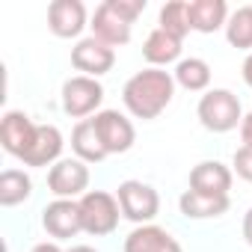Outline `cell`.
<instances>
[{"label": "cell", "instance_id": "cell-1", "mask_svg": "<svg viewBox=\"0 0 252 252\" xmlns=\"http://www.w3.org/2000/svg\"><path fill=\"white\" fill-rule=\"evenodd\" d=\"M175 98V77L163 68H143L122 86V104L134 119H158Z\"/></svg>", "mask_w": 252, "mask_h": 252}, {"label": "cell", "instance_id": "cell-2", "mask_svg": "<svg viewBox=\"0 0 252 252\" xmlns=\"http://www.w3.org/2000/svg\"><path fill=\"white\" fill-rule=\"evenodd\" d=\"M196 116H199V125L205 131L228 134V131L240 128L243 107H240V98L231 89H208L196 104Z\"/></svg>", "mask_w": 252, "mask_h": 252}, {"label": "cell", "instance_id": "cell-3", "mask_svg": "<svg viewBox=\"0 0 252 252\" xmlns=\"http://www.w3.org/2000/svg\"><path fill=\"white\" fill-rule=\"evenodd\" d=\"M80 205V220H83V231L92 234V237H107L119 228V220H122V208H119V199L116 193H107V190H89L86 196L77 199Z\"/></svg>", "mask_w": 252, "mask_h": 252}, {"label": "cell", "instance_id": "cell-4", "mask_svg": "<svg viewBox=\"0 0 252 252\" xmlns=\"http://www.w3.org/2000/svg\"><path fill=\"white\" fill-rule=\"evenodd\" d=\"M116 199H119L122 217L131 220L134 225H149L160 214V196H158V190L152 184H146V181H137V178L122 181L116 187Z\"/></svg>", "mask_w": 252, "mask_h": 252}, {"label": "cell", "instance_id": "cell-5", "mask_svg": "<svg viewBox=\"0 0 252 252\" xmlns=\"http://www.w3.org/2000/svg\"><path fill=\"white\" fill-rule=\"evenodd\" d=\"M63 113L71 116V119H89L95 113H101V104H104V86L101 80L95 77H86V74H74L63 83Z\"/></svg>", "mask_w": 252, "mask_h": 252}, {"label": "cell", "instance_id": "cell-6", "mask_svg": "<svg viewBox=\"0 0 252 252\" xmlns=\"http://www.w3.org/2000/svg\"><path fill=\"white\" fill-rule=\"evenodd\" d=\"M89 163L80 158H63L48 169V190L54 199H80L89 193Z\"/></svg>", "mask_w": 252, "mask_h": 252}, {"label": "cell", "instance_id": "cell-7", "mask_svg": "<svg viewBox=\"0 0 252 252\" xmlns=\"http://www.w3.org/2000/svg\"><path fill=\"white\" fill-rule=\"evenodd\" d=\"M95 122V131L101 137V146L107 149V155H125V152H131L134 143H137V128H134V122L119 113V110H101L92 116Z\"/></svg>", "mask_w": 252, "mask_h": 252}, {"label": "cell", "instance_id": "cell-8", "mask_svg": "<svg viewBox=\"0 0 252 252\" xmlns=\"http://www.w3.org/2000/svg\"><path fill=\"white\" fill-rule=\"evenodd\" d=\"M89 27H92V36H95L98 42L110 45V48L128 45V42H131V33H134V21L125 18L113 0H104V3L95 6Z\"/></svg>", "mask_w": 252, "mask_h": 252}, {"label": "cell", "instance_id": "cell-9", "mask_svg": "<svg viewBox=\"0 0 252 252\" xmlns=\"http://www.w3.org/2000/svg\"><path fill=\"white\" fill-rule=\"evenodd\" d=\"M42 228L54 240H71L83 231L77 199H54L42 208Z\"/></svg>", "mask_w": 252, "mask_h": 252}, {"label": "cell", "instance_id": "cell-10", "mask_svg": "<svg viewBox=\"0 0 252 252\" xmlns=\"http://www.w3.org/2000/svg\"><path fill=\"white\" fill-rule=\"evenodd\" d=\"M39 125L24 113V110H6L3 119H0V146H3L6 155L12 158H24V152L33 146Z\"/></svg>", "mask_w": 252, "mask_h": 252}, {"label": "cell", "instance_id": "cell-11", "mask_svg": "<svg viewBox=\"0 0 252 252\" xmlns=\"http://www.w3.org/2000/svg\"><path fill=\"white\" fill-rule=\"evenodd\" d=\"M71 65H74L80 74L98 80V77H104L107 71H113V65H116V48L98 42L95 36H86V39H80V42L71 48Z\"/></svg>", "mask_w": 252, "mask_h": 252}, {"label": "cell", "instance_id": "cell-12", "mask_svg": "<svg viewBox=\"0 0 252 252\" xmlns=\"http://www.w3.org/2000/svg\"><path fill=\"white\" fill-rule=\"evenodd\" d=\"M89 27V15L80 0H54L48 6V30L57 39H77Z\"/></svg>", "mask_w": 252, "mask_h": 252}, {"label": "cell", "instance_id": "cell-13", "mask_svg": "<svg viewBox=\"0 0 252 252\" xmlns=\"http://www.w3.org/2000/svg\"><path fill=\"white\" fill-rule=\"evenodd\" d=\"M63 131L57 128V125H39V131H36V140L33 146L24 152L21 163L24 166H33V169H45V166H54L63 160Z\"/></svg>", "mask_w": 252, "mask_h": 252}, {"label": "cell", "instance_id": "cell-14", "mask_svg": "<svg viewBox=\"0 0 252 252\" xmlns=\"http://www.w3.org/2000/svg\"><path fill=\"white\" fill-rule=\"evenodd\" d=\"M231 184H234V172H231V166H225L220 160H202L190 169V190H196V193L228 196Z\"/></svg>", "mask_w": 252, "mask_h": 252}, {"label": "cell", "instance_id": "cell-15", "mask_svg": "<svg viewBox=\"0 0 252 252\" xmlns=\"http://www.w3.org/2000/svg\"><path fill=\"white\" fill-rule=\"evenodd\" d=\"M122 252H184L181 243L163 225H134L122 243Z\"/></svg>", "mask_w": 252, "mask_h": 252}, {"label": "cell", "instance_id": "cell-16", "mask_svg": "<svg viewBox=\"0 0 252 252\" xmlns=\"http://www.w3.org/2000/svg\"><path fill=\"white\" fill-rule=\"evenodd\" d=\"M181 51H184V42L175 39V36H169L160 27H155L146 36V42H143V60L149 63V68H163V65H172V63L178 65L184 60Z\"/></svg>", "mask_w": 252, "mask_h": 252}, {"label": "cell", "instance_id": "cell-17", "mask_svg": "<svg viewBox=\"0 0 252 252\" xmlns=\"http://www.w3.org/2000/svg\"><path fill=\"white\" fill-rule=\"evenodd\" d=\"M187 15L196 33H217L231 18L225 0H187Z\"/></svg>", "mask_w": 252, "mask_h": 252}, {"label": "cell", "instance_id": "cell-18", "mask_svg": "<svg viewBox=\"0 0 252 252\" xmlns=\"http://www.w3.org/2000/svg\"><path fill=\"white\" fill-rule=\"evenodd\" d=\"M231 208L228 196H208V193H196V190H184L178 199V211L187 220H217Z\"/></svg>", "mask_w": 252, "mask_h": 252}, {"label": "cell", "instance_id": "cell-19", "mask_svg": "<svg viewBox=\"0 0 252 252\" xmlns=\"http://www.w3.org/2000/svg\"><path fill=\"white\" fill-rule=\"evenodd\" d=\"M71 152L83 163H101V160L110 158L107 149L101 146V137L95 131V122L92 119H83V122L74 125V131H71Z\"/></svg>", "mask_w": 252, "mask_h": 252}, {"label": "cell", "instance_id": "cell-20", "mask_svg": "<svg viewBox=\"0 0 252 252\" xmlns=\"http://www.w3.org/2000/svg\"><path fill=\"white\" fill-rule=\"evenodd\" d=\"M172 77H175V86H181L187 92H202L205 95L211 89V65L202 57H184L175 65Z\"/></svg>", "mask_w": 252, "mask_h": 252}, {"label": "cell", "instance_id": "cell-21", "mask_svg": "<svg viewBox=\"0 0 252 252\" xmlns=\"http://www.w3.org/2000/svg\"><path fill=\"white\" fill-rule=\"evenodd\" d=\"M33 196V178L24 169H3L0 172V205L15 208Z\"/></svg>", "mask_w": 252, "mask_h": 252}, {"label": "cell", "instance_id": "cell-22", "mask_svg": "<svg viewBox=\"0 0 252 252\" xmlns=\"http://www.w3.org/2000/svg\"><path fill=\"white\" fill-rule=\"evenodd\" d=\"M158 27L184 42V36L193 30L190 27V15H187V0H169V3H163L160 15H158Z\"/></svg>", "mask_w": 252, "mask_h": 252}, {"label": "cell", "instance_id": "cell-23", "mask_svg": "<svg viewBox=\"0 0 252 252\" xmlns=\"http://www.w3.org/2000/svg\"><path fill=\"white\" fill-rule=\"evenodd\" d=\"M225 39H228L231 48L252 51V3L231 12V18L225 24Z\"/></svg>", "mask_w": 252, "mask_h": 252}, {"label": "cell", "instance_id": "cell-24", "mask_svg": "<svg viewBox=\"0 0 252 252\" xmlns=\"http://www.w3.org/2000/svg\"><path fill=\"white\" fill-rule=\"evenodd\" d=\"M231 172L252 184V146H240L231 158Z\"/></svg>", "mask_w": 252, "mask_h": 252}, {"label": "cell", "instance_id": "cell-25", "mask_svg": "<svg viewBox=\"0 0 252 252\" xmlns=\"http://www.w3.org/2000/svg\"><path fill=\"white\" fill-rule=\"evenodd\" d=\"M240 140H243V146H252V110L243 113V122H240Z\"/></svg>", "mask_w": 252, "mask_h": 252}, {"label": "cell", "instance_id": "cell-26", "mask_svg": "<svg viewBox=\"0 0 252 252\" xmlns=\"http://www.w3.org/2000/svg\"><path fill=\"white\" fill-rule=\"evenodd\" d=\"M240 231H243V240L252 246V208L243 214V222H240Z\"/></svg>", "mask_w": 252, "mask_h": 252}, {"label": "cell", "instance_id": "cell-27", "mask_svg": "<svg viewBox=\"0 0 252 252\" xmlns=\"http://www.w3.org/2000/svg\"><path fill=\"white\" fill-rule=\"evenodd\" d=\"M240 77H243V83L252 89V51L246 54V60H243V65H240Z\"/></svg>", "mask_w": 252, "mask_h": 252}, {"label": "cell", "instance_id": "cell-28", "mask_svg": "<svg viewBox=\"0 0 252 252\" xmlns=\"http://www.w3.org/2000/svg\"><path fill=\"white\" fill-rule=\"evenodd\" d=\"M30 252H65V249H60L57 240H42V243H36Z\"/></svg>", "mask_w": 252, "mask_h": 252}, {"label": "cell", "instance_id": "cell-29", "mask_svg": "<svg viewBox=\"0 0 252 252\" xmlns=\"http://www.w3.org/2000/svg\"><path fill=\"white\" fill-rule=\"evenodd\" d=\"M65 252H98L95 246H86V243H77V246H71V249H65Z\"/></svg>", "mask_w": 252, "mask_h": 252}]
</instances>
